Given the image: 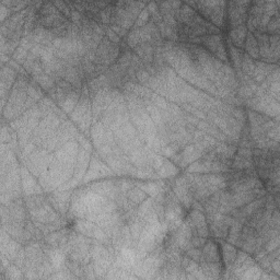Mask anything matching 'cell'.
Listing matches in <instances>:
<instances>
[{"label": "cell", "mask_w": 280, "mask_h": 280, "mask_svg": "<svg viewBox=\"0 0 280 280\" xmlns=\"http://www.w3.org/2000/svg\"><path fill=\"white\" fill-rule=\"evenodd\" d=\"M90 159H91V151L86 150L83 147H79L78 158H77L76 166H74V172H73L72 179L67 183V185L60 187L58 189L66 190L68 188H71L73 186L78 185L80 182H83V179L89 167V163H90Z\"/></svg>", "instance_id": "5"}, {"label": "cell", "mask_w": 280, "mask_h": 280, "mask_svg": "<svg viewBox=\"0 0 280 280\" xmlns=\"http://www.w3.org/2000/svg\"><path fill=\"white\" fill-rule=\"evenodd\" d=\"M267 190L265 188H253L250 190H245V192L233 193L231 194V203L232 206L234 208H241L249 203L257 199V198L267 196Z\"/></svg>", "instance_id": "8"}, {"label": "cell", "mask_w": 280, "mask_h": 280, "mask_svg": "<svg viewBox=\"0 0 280 280\" xmlns=\"http://www.w3.org/2000/svg\"><path fill=\"white\" fill-rule=\"evenodd\" d=\"M20 173H21L22 190L26 197L43 193V188L39 185L38 180L30 172L28 168L22 165L20 167Z\"/></svg>", "instance_id": "7"}, {"label": "cell", "mask_w": 280, "mask_h": 280, "mask_svg": "<svg viewBox=\"0 0 280 280\" xmlns=\"http://www.w3.org/2000/svg\"><path fill=\"white\" fill-rule=\"evenodd\" d=\"M208 238L207 237H203L199 235H193L192 240H190V243H192L193 248H197V249H203V247L205 244H206Z\"/></svg>", "instance_id": "27"}, {"label": "cell", "mask_w": 280, "mask_h": 280, "mask_svg": "<svg viewBox=\"0 0 280 280\" xmlns=\"http://www.w3.org/2000/svg\"><path fill=\"white\" fill-rule=\"evenodd\" d=\"M150 13L148 11L147 8L145 9H142L141 12L138 15L137 19H136V21H135V28H142V26H145L146 24L149 23L150 21Z\"/></svg>", "instance_id": "24"}, {"label": "cell", "mask_w": 280, "mask_h": 280, "mask_svg": "<svg viewBox=\"0 0 280 280\" xmlns=\"http://www.w3.org/2000/svg\"><path fill=\"white\" fill-rule=\"evenodd\" d=\"M81 97V90L80 89H72V90L67 94V97L64 99V101L59 103V107L61 108L65 114H71L74 110V107L78 104V102Z\"/></svg>", "instance_id": "12"}, {"label": "cell", "mask_w": 280, "mask_h": 280, "mask_svg": "<svg viewBox=\"0 0 280 280\" xmlns=\"http://www.w3.org/2000/svg\"><path fill=\"white\" fill-rule=\"evenodd\" d=\"M248 28L247 24H243L240 26H236V28L231 29L229 33V37L232 45H234L237 49H244V43H245V38H247L248 35Z\"/></svg>", "instance_id": "13"}, {"label": "cell", "mask_w": 280, "mask_h": 280, "mask_svg": "<svg viewBox=\"0 0 280 280\" xmlns=\"http://www.w3.org/2000/svg\"><path fill=\"white\" fill-rule=\"evenodd\" d=\"M126 197H127L128 202L131 203L134 207H138L143 201L147 199L148 195L145 192H143L142 189H140L138 186L134 185L126 193Z\"/></svg>", "instance_id": "19"}, {"label": "cell", "mask_w": 280, "mask_h": 280, "mask_svg": "<svg viewBox=\"0 0 280 280\" xmlns=\"http://www.w3.org/2000/svg\"><path fill=\"white\" fill-rule=\"evenodd\" d=\"M203 255L204 261L209 263H220V249L218 243L214 240V238H208L206 244L204 245L203 249Z\"/></svg>", "instance_id": "11"}, {"label": "cell", "mask_w": 280, "mask_h": 280, "mask_svg": "<svg viewBox=\"0 0 280 280\" xmlns=\"http://www.w3.org/2000/svg\"><path fill=\"white\" fill-rule=\"evenodd\" d=\"M201 43L206 47L207 51L213 54L215 57L223 61L224 64L229 65L228 59V52L227 47L224 44V39L222 34L216 33V34H209V35L201 37Z\"/></svg>", "instance_id": "4"}, {"label": "cell", "mask_w": 280, "mask_h": 280, "mask_svg": "<svg viewBox=\"0 0 280 280\" xmlns=\"http://www.w3.org/2000/svg\"><path fill=\"white\" fill-rule=\"evenodd\" d=\"M254 69H255V60L244 52L243 57H242V61H241V70H242V72L245 74V76L252 78L253 72H254Z\"/></svg>", "instance_id": "21"}, {"label": "cell", "mask_w": 280, "mask_h": 280, "mask_svg": "<svg viewBox=\"0 0 280 280\" xmlns=\"http://www.w3.org/2000/svg\"><path fill=\"white\" fill-rule=\"evenodd\" d=\"M229 51H230L231 59L233 61L235 68L238 71H241V61H242L244 52L240 49H237V47H235L234 45H232V43L229 45Z\"/></svg>", "instance_id": "22"}, {"label": "cell", "mask_w": 280, "mask_h": 280, "mask_svg": "<svg viewBox=\"0 0 280 280\" xmlns=\"http://www.w3.org/2000/svg\"><path fill=\"white\" fill-rule=\"evenodd\" d=\"M244 50L245 53L248 54L249 56H251L254 60H259V51H258V44L256 37L254 35V33L248 32L247 38H245V43H244Z\"/></svg>", "instance_id": "16"}, {"label": "cell", "mask_w": 280, "mask_h": 280, "mask_svg": "<svg viewBox=\"0 0 280 280\" xmlns=\"http://www.w3.org/2000/svg\"><path fill=\"white\" fill-rule=\"evenodd\" d=\"M276 67H278V65H272V64L264 63V61H261V60H255V69H254V72H253V76L251 79L254 81L255 84L261 85L264 83L266 78L269 76L271 71L274 70Z\"/></svg>", "instance_id": "10"}, {"label": "cell", "mask_w": 280, "mask_h": 280, "mask_svg": "<svg viewBox=\"0 0 280 280\" xmlns=\"http://www.w3.org/2000/svg\"><path fill=\"white\" fill-rule=\"evenodd\" d=\"M199 267L204 272L205 277L215 279L220 277V272L222 271L221 263H209V262H202L199 263Z\"/></svg>", "instance_id": "17"}, {"label": "cell", "mask_w": 280, "mask_h": 280, "mask_svg": "<svg viewBox=\"0 0 280 280\" xmlns=\"http://www.w3.org/2000/svg\"><path fill=\"white\" fill-rule=\"evenodd\" d=\"M180 173V168L168 159H165L163 165L159 171H156L158 179H171Z\"/></svg>", "instance_id": "15"}, {"label": "cell", "mask_w": 280, "mask_h": 280, "mask_svg": "<svg viewBox=\"0 0 280 280\" xmlns=\"http://www.w3.org/2000/svg\"><path fill=\"white\" fill-rule=\"evenodd\" d=\"M220 244H221L222 261H223V263L225 265V267L231 269L232 265H233V263L235 261L237 250H236V248L234 247V245H232V244H230L228 242L221 241Z\"/></svg>", "instance_id": "14"}, {"label": "cell", "mask_w": 280, "mask_h": 280, "mask_svg": "<svg viewBox=\"0 0 280 280\" xmlns=\"http://www.w3.org/2000/svg\"><path fill=\"white\" fill-rule=\"evenodd\" d=\"M193 7L199 15L214 24L218 29H223L227 15V3L225 2H193L187 3Z\"/></svg>", "instance_id": "2"}, {"label": "cell", "mask_w": 280, "mask_h": 280, "mask_svg": "<svg viewBox=\"0 0 280 280\" xmlns=\"http://www.w3.org/2000/svg\"><path fill=\"white\" fill-rule=\"evenodd\" d=\"M251 2H231L227 3L229 24L231 29L247 23Z\"/></svg>", "instance_id": "6"}, {"label": "cell", "mask_w": 280, "mask_h": 280, "mask_svg": "<svg viewBox=\"0 0 280 280\" xmlns=\"http://www.w3.org/2000/svg\"><path fill=\"white\" fill-rule=\"evenodd\" d=\"M279 28H280V22H279V12L270 19L267 26H266V32H267L268 35L270 34H279Z\"/></svg>", "instance_id": "23"}, {"label": "cell", "mask_w": 280, "mask_h": 280, "mask_svg": "<svg viewBox=\"0 0 280 280\" xmlns=\"http://www.w3.org/2000/svg\"><path fill=\"white\" fill-rule=\"evenodd\" d=\"M186 256L189 257L190 259H193V261L197 262L198 264L204 262V255H203V251L202 249H197V248H192L187 250L186 252Z\"/></svg>", "instance_id": "25"}, {"label": "cell", "mask_w": 280, "mask_h": 280, "mask_svg": "<svg viewBox=\"0 0 280 280\" xmlns=\"http://www.w3.org/2000/svg\"><path fill=\"white\" fill-rule=\"evenodd\" d=\"M71 194L69 192H61L54 193L49 197V202L59 215H66L70 208L71 204Z\"/></svg>", "instance_id": "9"}, {"label": "cell", "mask_w": 280, "mask_h": 280, "mask_svg": "<svg viewBox=\"0 0 280 280\" xmlns=\"http://www.w3.org/2000/svg\"><path fill=\"white\" fill-rule=\"evenodd\" d=\"M263 274V269L257 264H254L251 267L241 271L235 278L240 279H261Z\"/></svg>", "instance_id": "20"}, {"label": "cell", "mask_w": 280, "mask_h": 280, "mask_svg": "<svg viewBox=\"0 0 280 280\" xmlns=\"http://www.w3.org/2000/svg\"><path fill=\"white\" fill-rule=\"evenodd\" d=\"M136 186H138L140 189H142L147 195L150 197L155 198L156 196H159L161 193H165L166 190V185L165 182H160V183H145V184H136Z\"/></svg>", "instance_id": "18"}, {"label": "cell", "mask_w": 280, "mask_h": 280, "mask_svg": "<svg viewBox=\"0 0 280 280\" xmlns=\"http://www.w3.org/2000/svg\"><path fill=\"white\" fill-rule=\"evenodd\" d=\"M107 202L108 198L104 196L94 193L89 188L83 189L73 195L69 213L72 217L83 219L88 216L97 214Z\"/></svg>", "instance_id": "1"}, {"label": "cell", "mask_w": 280, "mask_h": 280, "mask_svg": "<svg viewBox=\"0 0 280 280\" xmlns=\"http://www.w3.org/2000/svg\"><path fill=\"white\" fill-rule=\"evenodd\" d=\"M263 249L267 253H271L275 250L279 249V234L271 236L268 241H266L265 244L263 245Z\"/></svg>", "instance_id": "26"}, {"label": "cell", "mask_w": 280, "mask_h": 280, "mask_svg": "<svg viewBox=\"0 0 280 280\" xmlns=\"http://www.w3.org/2000/svg\"><path fill=\"white\" fill-rule=\"evenodd\" d=\"M113 174V170L110 167H107L98 152H95L91 155L90 163H89L88 170L83 179V183H90L92 181L103 179V177L111 176Z\"/></svg>", "instance_id": "3"}]
</instances>
